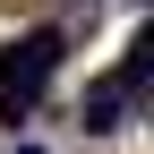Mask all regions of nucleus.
Masks as SVG:
<instances>
[{
	"label": "nucleus",
	"mask_w": 154,
	"mask_h": 154,
	"mask_svg": "<svg viewBox=\"0 0 154 154\" xmlns=\"http://www.w3.org/2000/svg\"><path fill=\"white\" fill-rule=\"evenodd\" d=\"M120 86H128V94H146V86H154V34H137V43H128V60H120Z\"/></svg>",
	"instance_id": "obj_3"
},
{
	"label": "nucleus",
	"mask_w": 154,
	"mask_h": 154,
	"mask_svg": "<svg viewBox=\"0 0 154 154\" xmlns=\"http://www.w3.org/2000/svg\"><path fill=\"white\" fill-rule=\"evenodd\" d=\"M60 60H69V34L60 26H26L9 51H0V120H26L34 103H43V86L60 77Z\"/></svg>",
	"instance_id": "obj_1"
},
{
	"label": "nucleus",
	"mask_w": 154,
	"mask_h": 154,
	"mask_svg": "<svg viewBox=\"0 0 154 154\" xmlns=\"http://www.w3.org/2000/svg\"><path fill=\"white\" fill-rule=\"evenodd\" d=\"M17 154H43V146H17Z\"/></svg>",
	"instance_id": "obj_4"
},
{
	"label": "nucleus",
	"mask_w": 154,
	"mask_h": 154,
	"mask_svg": "<svg viewBox=\"0 0 154 154\" xmlns=\"http://www.w3.org/2000/svg\"><path fill=\"white\" fill-rule=\"evenodd\" d=\"M128 103H137V94L111 77V86H94L86 103H77V128H86V137H111V128H128Z\"/></svg>",
	"instance_id": "obj_2"
}]
</instances>
